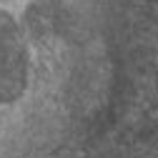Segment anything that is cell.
Here are the masks:
<instances>
[{
	"label": "cell",
	"instance_id": "cell-1",
	"mask_svg": "<svg viewBox=\"0 0 158 158\" xmlns=\"http://www.w3.org/2000/svg\"><path fill=\"white\" fill-rule=\"evenodd\" d=\"M20 25L30 43H45L50 38L68 35L73 25V15L60 0H35L25 8Z\"/></svg>",
	"mask_w": 158,
	"mask_h": 158
}]
</instances>
